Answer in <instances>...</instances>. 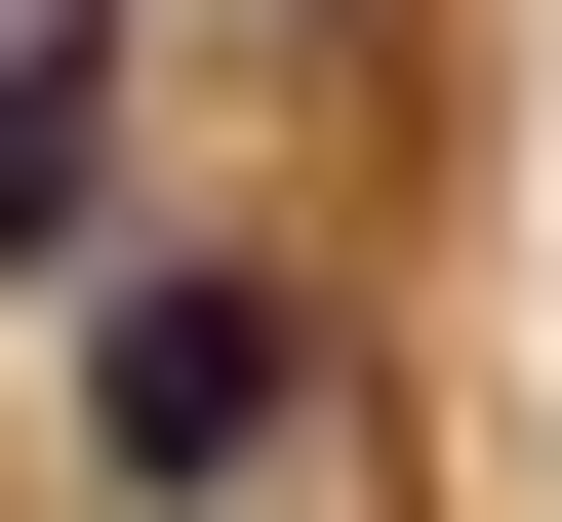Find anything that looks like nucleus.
<instances>
[{
	"label": "nucleus",
	"mask_w": 562,
	"mask_h": 522,
	"mask_svg": "<svg viewBox=\"0 0 562 522\" xmlns=\"http://www.w3.org/2000/svg\"><path fill=\"white\" fill-rule=\"evenodd\" d=\"M0 281H41V322H81V281H121V81H81V41H41V0H0Z\"/></svg>",
	"instance_id": "f03ea898"
},
{
	"label": "nucleus",
	"mask_w": 562,
	"mask_h": 522,
	"mask_svg": "<svg viewBox=\"0 0 562 522\" xmlns=\"http://www.w3.org/2000/svg\"><path fill=\"white\" fill-rule=\"evenodd\" d=\"M281 442H322V281H281V242H121L81 281V482L121 522H241Z\"/></svg>",
	"instance_id": "f257e3e1"
}]
</instances>
